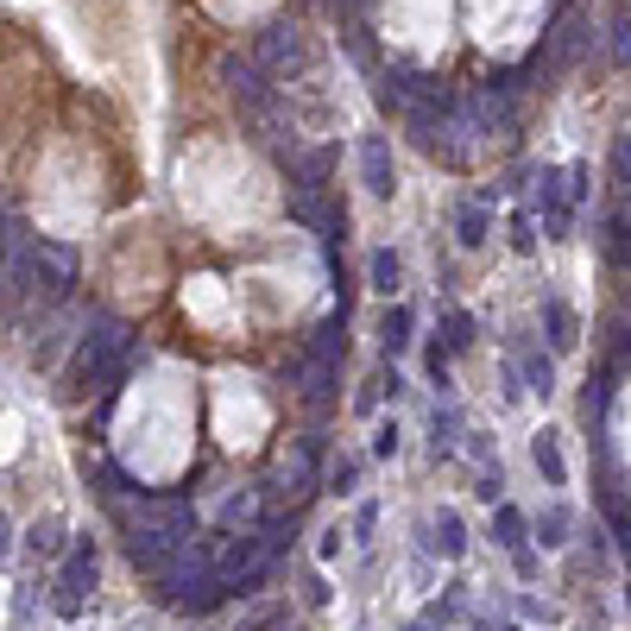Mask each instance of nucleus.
Returning <instances> with one entry per match:
<instances>
[{"label": "nucleus", "mask_w": 631, "mask_h": 631, "mask_svg": "<svg viewBox=\"0 0 631 631\" xmlns=\"http://www.w3.org/2000/svg\"><path fill=\"white\" fill-rule=\"evenodd\" d=\"M461 247H486V209L480 202L461 209Z\"/></svg>", "instance_id": "obj_22"}, {"label": "nucleus", "mask_w": 631, "mask_h": 631, "mask_svg": "<svg viewBox=\"0 0 631 631\" xmlns=\"http://www.w3.org/2000/svg\"><path fill=\"white\" fill-rule=\"evenodd\" d=\"M474 126L480 133H511V126H518V114H511V76L486 82L474 95Z\"/></svg>", "instance_id": "obj_9"}, {"label": "nucleus", "mask_w": 631, "mask_h": 631, "mask_svg": "<svg viewBox=\"0 0 631 631\" xmlns=\"http://www.w3.org/2000/svg\"><path fill=\"white\" fill-rule=\"evenodd\" d=\"M284 619H291L284 606H252V612H247L234 631H284Z\"/></svg>", "instance_id": "obj_21"}, {"label": "nucleus", "mask_w": 631, "mask_h": 631, "mask_svg": "<svg viewBox=\"0 0 631 631\" xmlns=\"http://www.w3.org/2000/svg\"><path fill=\"white\" fill-rule=\"evenodd\" d=\"M222 518H227V525H240V518H252V499H247V493H240V499H227V505H222Z\"/></svg>", "instance_id": "obj_31"}, {"label": "nucleus", "mask_w": 631, "mask_h": 631, "mask_svg": "<svg viewBox=\"0 0 631 631\" xmlns=\"http://www.w3.org/2000/svg\"><path fill=\"white\" fill-rule=\"evenodd\" d=\"M612 183H619V196L631 202V133L626 139H612Z\"/></svg>", "instance_id": "obj_23"}, {"label": "nucleus", "mask_w": 631, "mask_h": 631, "mask_svg": "<svg viewBox=\"0 0 631 631\" xmlns=\"http://www.w3.org/2000/svg\"><path fill=\"white\" fill-rule=\"evenodd\" d=\"M606 252H612V259L631 272V202L612 215V222H606Z\"/></svg>", "instance_id": "obj_14"}, {"label": "nucleus", "mask_w": 631, "mask_h": 631, "mask_svg": "<svg viewBox=\"0 0 631 631\" xmlns=\"http://www.w3.org/2000/svg\"><path fill=\"white\" fill-rule=\"evenodd\" d=\"M626 303H631V291H626Z\"/></svg>", "instance_id": "obj_37"}, {"label": "nucleus", "mask_w": 631, "mask_h": 631, "mask_svg": "<svg viewBox=\"0 0 631 631\" xmlns=\"http://www.w3.org/2000/svg\"><path fill=\"white\" fill-rule=\"evenodd\" d=\"M373 518H379L373 505H360V518H353V537H360V543H367V537H373Z\"/></svg>", "instance_id": "obj_33"}, {"label": "nucleus", "mask_w": 631, "mask_h": 631, "mask_svg": "<svg viewBox=\"0 0 631 631\" xmlns=\"http://www.w3.org/2000/svg\"><path fill=\"white\" fill-rule=\"evenodd\" d=\"M13 227H20L13 215H0V278H7V247H13Z\"/></svg>", "instance_id": "obj_32"}, {"label": "nucleus", "mask_w": 631, "mask_h": 631, "mask_svg": "<svg viewBox=\"0 0 631 631\" xmlns=\"http://www.w3.org/2000/svg\"><path fill=\"white\" fill-rule=\"evenodd\" d=\"M511 562H518V575H525V581H530V575H537V555H530V550H525V543H518V550H511Z\"/></svg>", "instance_id": "obj_34"}, {"label": "nucleus", "mask_w": 631, "mask_h": 631, "mask_svg": "<svg viewBox=\"0 0 631 631\" xmlns=\"http://www.w3.org/2000/svg\"><path fill=\"white\" fill-rule=\"evenodd\" d=\"M360 177L373 196H392L398 190V165H392V146L385 139H360Z\"/></svg>", "instance_id": "obj_10"}, {"label": "nucleus", "mask_w": 631, "mask_h": 631, "mask_svg": "<svg viewBox=\"0 0 631 631\" xmlns=\"http://www.w3.org/2000/svg\"><path fill=\"white\" fill-rule=\"evenodd\" d=\"M57 537H64V525H50V518H45V525H38V530H32V550H57Z\"/></svg>", "instance_id": "obj_28"}, {"label": "nucleus", "mask_w": 631, "mask_h": 631, "mask_svg": "<svg viewBox=\"0 0 631 631\" xmlns=\"http://www.w3.org/2000/svg\"><path fill=\"white\" fill-rule=\"evenodd\" d=\"M404 348H410V309L392 303V309H385V353H404Z\"/></svg>", "instance_id": "obj_19"}, {"label": "nucleus", "mask_w": 631, "mask_h": 631, "mask_svg": "<svg viewBox=\"0 0 631 631\" xmlns=\"http://www.w3.org/2000/svg\"><path fill=\"white\" fill-rule=\"evenodd\" d=\"M493 537H499L505 550H518V543H525V518H518V505H493Z\"/></svg>", "instance_id": "obj_17"}, {"label": "nucleus", "mask_w": 631, "mask_h": 631, "mask_svg": "<svg viewBox=\"0 0 631 631\" xmlns=\"http://www.w3.org/2000/svg\"><path fill=\"white\" fill-rule=\"evenodd\" d=\"M537 474L550 480V486H562V480H568V467H562V449H555V436H537Z\"/></svg>", "instance_id": "obj_16"}, {"label": "nucleus", "mask_w": 631, "mask_h": 631, "mask_svg": "<svg viewBox=\"0 0 631 631\" xmlns=\"http://www.w3.org/2000/svg\"><path fill=\"white\" fill-rule=\"evenodd\" d=\"M436 335H449V341H442L449 353H467V348H474V323H467L461 309H449V323L436 328Z\"/></svg>", "instance_id": "obj_20"}, {"label": "nucleus", "mask_w": 631, "mask_h": 631, "mask_svg": "<svg viewBox=\"0 0 631 631\" xmlns=\"http://www.w3.org/2000/svg\"><path fill=\"white\" fill-rule=\"evenodd\" d=\"M612 57H619V64H631V13H619V20H612Z\"/></svg>", "instance_id": "obj_25"}, {"label": "nucleus", "mask_w": 631, "mask_h": 631, "mask_svg": "<svg viewBox=\"0 0 631 631\" xmlns=\"http://www.w3.org/2000/svg\"><path fill=\"white\" fill-rule=\"evenodd\" d=\"M525 385L537 392V398H550L555 392V360L550 353H525Z\"/></svg>", "instance_id": "obj_15"}, {"label": "nucleus", "mask_w": 631, "mask_h": 631, "mask_svg": "<svg viewBox=\"0 0 631 631\" xmlns=\"http://www.w3.org/2000/svg\"><path fill=\"white\" fill-rule=\"evenodd\" d=\"M537 209H543V227H550L555 240H568V227H575V202H568V177H562V171L537 177Z\"/></svg>", "instance_id": "obj_8"}, {"label": "nucleus", "mask_w": 631, "mask_h": 631, "mask_svg": "<svg viewBox=\"0 0 631 631\" xmlns=\"http://www.w3.org/2000/svg\"><path fill=\"white\" fill-rule=\"evenodd\" d=\"M429 537H436L429 550H442L449 562H454L461 550H467V530H461V518H454V511H436V525H429Z\"/></svg>", "instance_id": "obj_13"}, {"label": "nucleus", "mask_w": 631, "mask_h": 631, "mask_svg": "<svg viewBox=\"0 0 631 631\" xmlns=\"http://www.w3.org/2000/svg\"><path fill=\"white\" fill-rule=\"evenodd\" d=\"M89 587H95V543H76V550L64 555V575H57V612L76 619Z\"/></svg>", "instance_id": "obj_6"}, {"label": "nucleus", "mask_w": 631, "mask_h": 631, "mask_svg": "<svg viewBox=\"0 0 631 631\" xmlns=\"http://www.w3.org/2000/svg\"><path fill=\"white\" fill-rule=\"evenodd\" d=\"M398 252H392V247H379L373 252V291H379V297H392V291H398Z\"/></svg>", "instance_id": "obj_18"}, {"label": "nucleus", "mask_w": 631, "mask_h": 631, "mask_svg": "<svg viewBox=\"0 0 631 631\" xmlns=\"http://www.w3.org/2000/svg\"><path fill=\"white\" fill-rule=\"evenodd\" d=\"M303 398H309V404L335 398V360H316V353L303 360Z\"/></svg>", "instance_id": "obj_12"}, {"label": "nucleus", "mask_w": 631, "mask_h": 631, "mask_svg": "<svg viewBox=\"0 0 631 631\" xmlns=\"http://www.w3.org/2000/svg\"><path fill=\"white\" fill-rule=\"evenodd\" d=\"M410 631H436V619H417V626H410Z\"/></svg>", "instance_id": "obj_35"}, {"label": "nucleus", "mask_w": 631, "mask_h": 631, "mask_svg": "<svg viewBox=\"0 0 631 631\" xmlns=\"http://www.w3.org/2000/svg\"><path fill=\"white\" fill-rule=\"evenodd\" d=\"M126 360H133V328H126L121 316H95V323L82 328V379L121 385Z\"/></svg>", "instance_id": "obj_2"}, {"label": "nucleus", "mask_w": 631, "mask_h": 631, "mask_svg": "<svg viewBox=\"0 0 631 631\" xmlns=\"http://www.w3.org/2000/svg\"><path fill=\"white\" fill-rule=\"evenodd\" d=\"M76 272H82V259H76L70 240H32V303L38 309H57V303L76 291ZM25 303V309H32Z\"/></svg>", "instance_id": "obj_3"}, {"label": "nucleus", "mask_w": 631, "mask_h": 631, "mask_svg": "<svg viewBox=\"0 0 631 631\" xmlns=\"http://www.w3.org/2000/svg\"><path fill=\"white\" fill-rule=\"evenodd\" d=\"M373 454H379V461H392V454H398V429H392V424L373 436Z\"/></svg>", "instance_id": "obj_29"}, {"label": "nucleus", "mask_w": 631, "mask_h": 631, "mask_svg": "<svg viewBox=\"0 0 631 631\" xmlns=\"http://www.w3.org/2000/svg\"><path fill=\"white\" fill-rule=\"evenodd\" d=\"M190 530H196V505L177 499V493H139V505L126 511V555L139 562V568H165L183 543H190Z\"/></svg>", "instance_id": "obj_1"}, {"label": "nucleus", "mask_w": 631, "mask_h": 631, "mask_svg": "<svg viewBox=\"0 0 631 631\" xmlns=\"http://www.w3.org/2000/svg\"><path fill=\"white\" fill-rule=\"evenodd\" d=\"M454 436H461V417H454V410H436V454H454Z\"/></svg>", "instance_id": "obj_24"}, {"label": "nucleus", "mask_w": 631, "mask_h": 631, "mask_svg": "<svg viewBox=\"0 0 631 631\" xmlns=\"http://www.w3.org/2000/svg\"><path fill=\"white\" fill-rule=\"evenodd\" d=\"M0 550H7V511H0Z\"/></svg>", "instance_id": "obj_36"}, {"label": "nucleus", "mask_w": 631, "mask_h": 631, "mask_svg": "<svg viewBox=\"0 0 631 631\" xmlns=\"http://www.w3.org/2000/svg\"><path fill=\"white\" fill-rule=\"evenodd\" d=\"M316 461H323V436H303L297 454H291V461H284V474H278V493H284L291 505L316 493Z\"/></svg>", "instance_id": "obj_7"}, {"label": "nucleus", "mask_w": 631, "mask_h": 631, "mask_svg": "<svg viewBox=\"0 0 631 631\" xmlns=\"http://www.w3.org/2000/svg\"><path fill=\"white\" fill-rule=\"evenodd\" d=\"M537 530H543V543H562V530H568V518H562V511H543V525H537Z\"/></svg>", "instance_id": "obj_30"}, {"label": "nucleus", "mask_w": 631, "mask_h": 631, "mask_svg": "<svg viewBox=\"0 0 631 631\" xmlns=\"http://www.w3.org/2000/svg\"><path fill=\"white\" fill-rule=\"evenodd\" d=\"M353 480H360V467H353V461H335V467H328V493H348Z\"/></svg>", "instance_id": "obj_26"}, {"label": "nucleus", "mask_w": 631, "mask_h": 631, "mask_svg": "<svg viewBox=\"0 0 631 631\" xmlns=\"http://www.w3.org/2000/svg\"><path fill=\"white\" fill-rule=\"evenodd\" d=\"M303 57H309V50H303V32L291 20H272L266 32H259V70H266V76L284 82V76L303 70Z\"/></svg>", "instance_id": "obj_5"}, {"label": "nucleus", "mask_w": 631, "mask_h": 631, "mask_svg": "<svg viewBox=\"0 0 631 631\" xmlns=\"http://www.w3.org/2000/svg\"><path fill=\"white\" fill-rule=\"evenodd\" d=\"M266 568H272L266 537H234V543L215 555V581H222L227 594H247V587H259V581H266Z\"/></svg>", "instance_id": "obj_4"}, {"label": "nucleus", "mask_w": 631, "mask_h": 631, "mask_svg": "<svg viewBox=\"0 0 631 631\" xmlns=\"http://www.w3.org/2000/svg\"><path fill=\"white\" fill-rule=\"evenodd\" d=\"M612 537H619V550L631 555V505H612Z\"/></svg>", "instance_id": "obj_27"}, {"label": "nucleus", "mask_w": 631, "mask_h": 631, "mask_svg": "<svg viewBox=\"0 0 631 631\" xmlns=\"http://www.w3.org/2000/svg\"><path fill=\"white\" fill-rule=\"evenodd\" d=\"M543 335H550V353H575V316L562 297H543Z\"/></svg>", "instance_id": "obj_11"}]
</instances>
